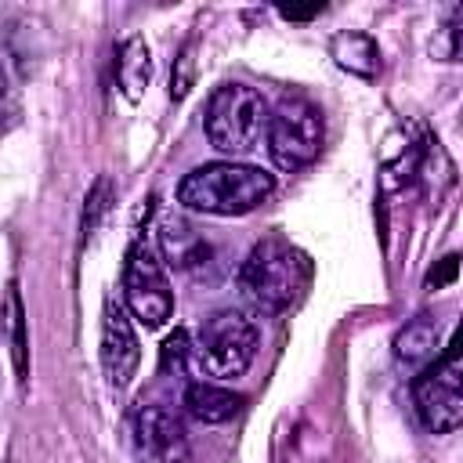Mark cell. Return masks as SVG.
I'll return each instance as SVG.
<instances>
[{"label": "cell", "instance_id": "cell-9", "mask_svg": "<svg viewBox=\"0 0 463 463\" xmlns=\"http://www.w3.org/2000/svg\"><path fill=\"white\" fill-rule=\"evenodd\" d=\"M159 250H163V260L192 279H210L213 268H217V250L213 242L195 232L184 217H163L159 224Z\"/></svg>", "mask_w": 463, "mask_h": 463}, {"label": "cell", "instance_id": "cell-5", "mask_svg": "<svg viewBox=\"0 0 463 463\" xmlns=\"http://www.w3.org/2000/svg\"><path fill=\"white\" fill-rule=\"evenodd\" d=\"M260 344V329L242 311H217L210 315L192 344V365L213 380H235L250 369Z\"/></svg>", "mask_w": 463, "mask_h": 463}, {"label": "cell", "instance_id": "cell-16", "mask_svg": "<svg viewBox=\"0 0 463 463\" xmlns=\"http://www.w3.org/2000/svg\"><path fill=\"white\" fill-rule=\"evenodd\" d=\"M112 199H116V184H112V177H109V174H98L94 184H90V192H87V199H83V221H80L83 239H90V235L98 232V224H101V217L109 213Z\"/></svg>", "mask_w": 463, "mask_h": 463}, {"label": "cell", "instance_id": "cell-21", "mask_svg": "<svg viewBox=\"0 0 463 463\" xmlns=\"http://www.w3.org/2000/svg\"><path fill=\"white\" fill-rule=\"evenodd\" d=\"M322 14V4H311V7H279V18L286 22H311Z\"/></svg>", "mask_w": 463, "mask_h": 463}, {"label": "cell", "instance_id": "cell-20", "mask_svg": "<svg viewBox=\"0 0 463 463\" xmlns=\"http://www.w3.org/2000/svg\"><path fill=\"white\" fill-rule=\"evenodd\" d=\"M459 253H449V257H441L430 271H427V279H423V286L427 289H445L449 282H456V275H459Z\"/></svg>", "mask_w": 463, "mask_h": 463}, {"label": "cell", "instance_id": "cell-1", "mask_svg": "<svg viewBox=\"0 0 463 463\" xmlns=\"http://www.w3.org/2000/svg\"><path fill=\"white\" fill-rule=\"evenodd\" d=\"M275 192V177L250 163H203L177 184V203L192 213L210 217H242L257 206H264Z\"/></svg>", "mask_w": 463, "mask_h": 463}, {"label": "cell", "instance_id": "cell-7", "mask_svg": "<svg viewBox=\"0 0 463 463\" xmlns=\"http://www.w3.org/2000/svg\"><path fill=\"white\" fill-rule=\"evenodd\" d=\"M123 304L145 329H159L174 315L170 279L163 271L159 253L145 239H134L130 250H127V260H123Z\"/></svg>", "mask_w": 463, "mask_h": 463}, {"label": "cell", "instance_id": "cell-17", "mask_svg": "<svg viewBox=\"0 0 463 463\" xmlns=\"http://www.w3.org/2000/svg\"><path fill=\"white\" fill-rule=\"evenodd\" d=\"M430 54L438 61H459L463 58V18H449L430 36Z\"/></svg>", "mask_w": 463, "mask_h": 463}, {"label": "cell", "instance_id": "cell-3", "mask_svg": "<svg viewBox=\"0 0 463 463\" xmlns=\"http://www.w3.org/2000/svg\"><path fill=\"white\" fill-rule=\"evenodd\" d=\"M268 105L260 98L257 87L250 83H221L210 101H206V116H203V130L210 137V145L224 156H246L257 148L260 134H268Z\"/></svg>", "mask_w": 463, "mask_h": 463}, {"label": "cell", "instance_id": "cell-6", "mask_svg": "<svg viewBox=\"0 0 463 463\" xmlns=\"http://www.w3.org/2000/svg\"><path fill=\"white\" fill-rule=\"evenodd\" d=\"M268 156L279 170L297 174L311 166L326 141V119L315 101L304 94H286L268 116Z\"/></svg>", "mask_w": 463, "mask_h": 463}, {"label": "cell", "instance_id": "cell-13", "mask_svg": "<svg viewBox=\"0 0 463 463\" xmlns=\"http://www.w3.org/2000/svg\"><path fill=\"white\" fill-rule=\"evenodd\" d=\"M148 80H152V51L145 36H127L116 51V87L130 105H137Z\"/></svg>", "mask_w": 463, "mask_h": 463}, {"label": "cell", "instance_id": "cell-4", "mask_svg": "<svg viewBox=\"0 0 463 463\" xmlns=\"http://www.w3.org/2000/svg\"><path fill=\"white\" fill-rule=\"evenodd\" d=\"M412 409L430 434L463 427V326L441 347V354L412 380Z\"/></svg>", "mask_w": 463, "mask_h": 463}, {"label": "cell", "instance_id": "cell-14", "mask_svg": "<svg viewBox=\"0 0 463 463\" xmlns=\"http://www.w3.org/2000/svg\"><path fill=\"white\" fill-rule=\"evenodd\" d=\"M242 409V394L217 383H192L184 391V412L199 423H224Z\"/></svg>", "mask_w": 463, "mask_h": 463}, {"label": "cell", "instance_id": "cell-15", "mask_svg": "<svg viewBox=\"0 0 463 463\" xmlns=\"http://www.w3.org/2000/svg\"><path fill=\"white\" fill-rule=\"evenodd\" d=\"M7 340H11V365L18 387L29 383V333H25V304L18 293V282H7Z\"/></svg>", "mask_w": 463, "mask_h": 463}, {"label": "cell", "instance_id": "cell-12", "mask_svg": "<svg viewBox=\"0 0 463 463\" xmlns=\"http://www.w3.org/2000/svg\"><path fill=\"white\" fill-rule=\"evenodd\" d=\"M329 54L344 72H351L358 80H376L380 76V47L369 33H358V29L336 33L329 40Z\"/></svg>", "mask_w": 463, "mask_h": 463}, {"label": "cell", "instance_id": "cell-8", "mask_svg": "<svg viewBox=\"0 0 463 463\" xmlns=\"http://www.w3.org/2000/svg\"><path fill=\"white\" fill-rule=\"evenodd\" d=\"M101 365L112 387H130L141 365V344L134 336L130 315L123 304L105 300V318H101Z\"/></svg>", "mask_w": 463, "mask_h": 463}, {"label": "cell", "instance_id": "cell-19", "mask_svg": "<svg viewBox=\"0 0 463 463\" xmlns=\"http://www.w3.org/2000/svg\"><path fill=\"white\" fill-rule=\"evenodd\" d=\"M184 362H192V344H188V333L184 329H174L163 347H159V365L163 369H181Z\"/></svg>", "mask_w": 463, "mask_h": 463}, {"label": "cell", "instance_id": "cell-18", "mask_svg": "<svg viewBox=\"0 0 463 463\" xmlns=\"http://www.w3.org/2000/svg\"><path fill=\"white\" fill-rule=\"evenodd\" d=\"M195 87V43H184L170 69V101H184Z\"/></svg>", "mask_w": 463, "mask_h": 463}, {"label": "cell", "instance_id": "cell-11", "mask_svg": "<svg viewBox=\"0 0 463 463\" xmlns=\"http://www.w3.org/2000/svg\"><path fill=\"white\" fill-rule=\"evenodd\" d=\"M441 322L434 315H416L394 333V358L412 369H427L441 354Z\"/></svg>", "mask_w": 463, "mask_h": 463}, {"label": "cell", "instance_id": "cell-10", "mask_svg": "<svg viewBox=\"0 0 463 463\" xmlns=\"http://www.w3.org/2000/svg\"><path fill=\"white\" fill-rule=\"evenodd\" d=\"M134 434L141 452L159 463H184L188 459V430L181 416L166 405H141L134 412Z\"/></svg>", "mask_w": 463, "mask_h": 463}, {"label": "cell", "instance_id": "cell-2", "mask_svg": "<svg viewBox=\"0 0 463 463\" xmlns=\"http://www.w3.org/2000/svg\"><path fill=\"white\" fill-rule=\"evenodd\" d=\"M307 282H311V257L282 235L260 239L239 268L242 293L268 315L289 311L304 297Z\"/></svg>", "mask_w": 463, "mask_h": 463}]
</instances>
